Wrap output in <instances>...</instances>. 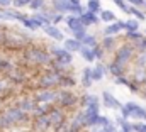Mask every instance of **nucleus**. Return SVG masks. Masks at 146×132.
<instances>
[{
	"label": "nucleus",
	"instance_id": "nucleus-19",
	"mask_svg": "<svg viewBox=\"0 0 146 132\" xmlns=\"http://www.w3.org/2000/svg\"><path fill=\"white\" fill-rule=\"evenodd\" d=\"M68 10L73 12V14H82V12H83V9H82V5H80V3H70Z\"/></svg>",
	"mask_w": 146,
	"mask_h": 132
},
{
	"label": "nucleus",
	"instance_id": "nucleus-30",
	"mask_svg": "<svg viewBox=\"0 0 146 132\" xmlns=\"http://www.w3.org/2000/svg\"><path fill=\"white\" fill-rule=\"evenodd\" d=\"M61 20H63V17H61V14H60V15H56V17L53 19V24H58V22H61Z\"/></svg>",
	"mask_w": 146,
	"mask_h": 132
},
{
	"label": "nucleus",
	"instance_id": "nucleus-7",
	"mask_svg": "<svg viewBox=\"0 0 146 132\" xmlns=\"http://www.w3.org/2000/svg\"><path fill=\"white\" fill-rule=\"evenodd\" d=\"M102 97H104V102H106L107 107H110V108H121V103L117 102V98H114L109 92H104Z\"/></svg>",
	"mask_w": 146,
	"mask_h": 132
},
{
	"label": "nucleus",
	"instance_id": "nucleus-21",
	"mask_svg": "<svg viewBox=\"0 0 146 132\" xmlns=\"http://www.w3.org/2000/svg\"><path fill=\"white\" fill-rule=\"evenodd\" d=\"M110 71H112L115 76H121V73H122V68H121L119 65H115V63H112V65H110Z\"/></svg>",
	"mask_w": 146,
	"mask_h": 132
},
{
	"label": "nucleus",
	"instance_id": "nucleus-27",
	"mask_svg": "<svg viewBox=\"0 0 146 132\" xmlns=\"http://www.w3.org/2000/svg\"><path fill=\"white\" fill-rule=\"evenodd\" d=\"M114 2H115V3H117V5H119V9H122V10H124V12H126V9H127V5H126V3H124V2H122V0H114Z\"/></svg>",
	"mask_w": 146,
	"mask_h": 132
},
{
	"label": "nucleus",
	"instance_id": "nucleus-10",
	"mask_svg": "<svg viewBox=\"0 0 146 132\" xmlns=\"http://www.w3.org/2000/svg\"><path fill=\"white\" fill-rule=\"evenodd\" d=\"M124 29V22H114V24H110L109 27L106 29V34L107 36H112V34H117L119 31H122Z\"/></svg>",
	"mask_w": 146,
	"mask_h": 132
},
{
	"label": "nucleus",
	"instance_id": "nucleus-35",
	"mask_svg": "<svg viewBox=\"0 0 146 132\" xmlns=\"http://www.w3.org/2000/svg\"><path fill=\"white\" fill-rule=\"evenodd\" d=\"M145 83H146V81H145Z\"/></svg>",
	"mask_w": 146,
	"mask_h": 132
},
{
	"label": "nucleus",
	"instance_id": "nucleus-32",
	"mask_svg": "<svg viewBox=\"0 0 146 132\" xmlns=\"http://www.w3.org/2000/svg\"><path fill=\"white\" fill-rule=\"evenodd\" d=\"M10 2H12V0H0V5H2V7H3V5L7 7V5H9Z\"/></svg>",
	"mask_w": 146,
	"mask_h": 132
},
{
	"label": "nucleus",
	"instance_id": "nucleus-16",
	"mask_svg": "<svg viewBox=\"0 0 146 132\" xmlns=\"http://www.w3.org/2000/svg\"><path fill=\"white\" fill-rule=\"evenodd\" d=\"M90 83H92V69L85 68V69H83V85L90 86Z\"/></svg>",
	"mask_w": 146,
	"mask_h": 132
},
{
	"label": "nucleus",
	"instance_id": "nucleus-33",
	"mask_svg": "<svg viewBox=\"0 0 146 132\" xmlns=\"http://www.w3.org/2000/svg\"><path fill=\"white\" fill-rule=\"evenodd\" d=\"M66 2H70V3H80V0H66Z\"/></svg>",
	"mask_w": 146,
	"mask_h": 132
},
{
	"label": "nucleus",
	"instance_id": "nucleus-31",
	"mask_svg": "<svg viewBox=\"0 0 146 132\" xmlns=\"http://www.w3.org/2000/svg\"><path fill=\"white\" fill-rule=\"evenodd\" d=\"M133 5H143V0H129Z\"/></svg>",
	"mask_w": 146,
	"mask_h": 132
},
{
	"label": "nucleus",
	"instance_id": "nucleus-3",
	"mask_svg": "<svg viewBox=\"0 0 146 132\" xmlns=\"http://www.w3.org/2000/svg\"><path fill=\"white\" fill-rule=\"evenodd\" d=\"M129 56H131V48H129V46L121 48V51L117 53V58H115V65L122 66V65H124V61H126Z\"/></svg>",
	"mask_w": 146,
	"mask_h": 132
},
{
	"label": "nucleus",
	"instance_id": "nucleus-8",
	"mask_svg": "<svg viewBox=\"0 0 146 132\" xmlns=\"http://www.w3.org/2000/svg\"><path fill=\"white\" fill-rule=\"evenodd\" d=\"M22 24H24L26 27L33 29V31H36V29H39V27L42 26V22H39L36 17H34V19H27V17H24V19H22Z\"/></svg>",
	"mask_w": 146,
	"mask_h": 132
},
{
	"label": "nucleus",
	"instance_id": "nucleus-18",
	"mask_svg": "<svg viewBox=\"0 0 146 132\" xmlns=\"http://www.w3.org/2000/svg\"><path fill=\"white\" fill-rule=\"evenodd\" d=\"M54 7H56V10H60V12H65V10H68V7H70V2H66V0L54 2Z\"/></svg>",
	"mask_w": 146,
	"mask_h": 132
},
{
	"label": "nucleus",
	"instance_id": "nucleus-24",
	"mask_svg": "<svg viewBox=\"0 0 146 132\" xmlns=\"http://www.w3.org/2000/svg\"><path fill=\"white\" fill-rule=\"evenodd\" d=\"M12 2H14V5H15V7H22V5L29 3L31 0H12Z\"/></svg>",
	"mask_w": 146,
	"mask_h": 132
},
{
	"label": "nucleus",
	"instance_id": "nucleus-29",
	"mask_svg": "<svg viewBox=\"0 0 146 132\" xmlns=\"http://www.w3.org/2000/svg\"><path fill=\"white\" fill-rule=\"evenodd\" d=\"M122 131H124V132H131V131H133V127H131L129 124H122Z\"/></svg>",
	"mask_w": 146,
	"mask_h": 132
},
{
	"label": "nucleus",
	"instance_id": "nucleus-25",
	"mask_svg": "<svg viewBox=\"0 0 146 132\" xmlns=\"http://www.w3.org/2000/svg\"><path fill=\"white\" fill-rule=\"evenodd\" d=\"M112 44H114V39H112L110 36H107L106 41H104V46H106V48H112Z\"/></svg>",
	"mask_w": 146,
	"mask_h": 132
},
{
	"label": "nucleus",
	"instance_id": "nucleus-17",
	"mask_svg": "<svg viewBox=\"0 0 146 132\" xmlns=\"http://www.w3.org/2000/svg\"><path fill=\"white\" fill-rule=\"evenodd\" d=\"M126 12H131V14H133L134 17H138L139 20H145V19H146V17H145V14H143L141 10H138V9H134V7H127V9H126Z\"/></svg>",
	"mask_w": 146,
	"mask_h": 132
},
{
	"label": "nucleus",
	"instance_id": "nucleus-13",
	"mask_svg": "<svg viewBox=\"0 0 146 132\" xmlns=\"http://www.w3.org/2000/svg\"><path fill=\"white\" fill-rule=\"evenodd\" d=\"M104 76V68L99 65L95 69H92V80H102Z\"/></svg>",
	"mask_w": 146,
	"mask_h": 132
},
{
	"label": "nucleus",
	"instance_id": "nucleus-22",
	"mask_svg": "<svg viewBox=\"0 0 146 132\" xmlns=\"http://www.w3.org/2000/svg\"><path fill=\"white\" fill-rule=\"evenodd\" d=\"M29 3H31V9H34V10H37V9H41V7H42L44 0H31Z\"/></svg>",
	"mask_w": 146,
	"mask_h": 132
},
{
	"label": "nucleus",
	"instance_id": "nucleus-2",
	"mask_svg": "<svg viewBox=\"0 0 146 132\" xmlns=\"http://www.w3.org/2000/svg\"><path fill=\"white\" fill-rule=\"evenodd\" d=\"M53 53H54V56L60 59V63H63V65L72 63V54H70L66 49H53Z\"/></svg>",
	"mask_w": 146,
	"mask_h": 132
},
{
	"label": "nucleus",
	"instance_id": "nucleus-34",
	"mask_svg": "<svg viewBox=\"0 0 146 132\" xmlns=\"http://www.w3.org/2000/svg\"><path fill=\"white\" fill-rule=\"evenodd\" d=\"M143 5H146V0H143Z\"/></svg>",
	"mask_w": 146,
	"mask_h": 132
},
{
	"label": "nucleus",
	"instance_id": "nucleus-11",
	"mask_svg": "<svg viewBox=\"0 0 146 132\" xmlns=\"http://www.w3.org/2000/svg\"><path fill=\"white\" fill-rule=\"evenodd\" d=\"M78 51L82 53V56H83V58H85L87 61H94V59H95V56H94V53H92V49H90L88 46H85V48L82 46V48H80Z\"/></svg>",
	"mask_w": 146,
	"mask_h": 132
},
{
	"label": "nucleus",
	"instance_id": "nucleus-12",
	"mask_svg": "<svg viewBox=\"0 0 146 132\" xmlns=\"http://www.w3.org/2000/svg\"><path fill=\"white\" fill-rule=\"evenodd\" d=\"M87 9H88V12H99L100 10V2L99 0H88V3H87Z\"/></svg>",
	"mask_w": 146,
	"mask_h": 132
},
{
	"label": "nucleus",
	"instance_id": "nucleus-6",
	"mask_svg": "<svg viewBox=\"0 0 146 132\" xmlns=\"http://www.w3.org/2000/svg\"><path fill=\"white\" fill-rule=\"evenodd\" d=\"M44 31L48 36H51L53 39H56V41H63V32L60 31V29H56L54 26H44Z\"/></svg>",
	"mask_w": 146,
	"mask_h": 132
},
{
	"label": "nucleus",
	"instance_id": "nucleus-26",
	"mask_svg": "<svg viewBox=\"0 0 146 132\" xmlns=\"http://www.w3.org/2000/svg\"><path fill=\"white\" fill-rule=\"evenodd\" d=\"M92 53H94L95 58H102V51H100V48H95V46H94V51H92Z\"/></svg>",
	"mask_w": 146,
	"mask_h": 132
},
{
	"label": "nucleus",
	"instance_id": "nucleus-1",
	"mask_svg": "<svg viewBox=\"0 0 146 132\" xmlns=\"http://www.w3.org/2000/svg\"><path fill=\"white\" fill-rule=\"evenodd\" d=\"M122 115L126 119L127 117H136V119L146 120V110L141 108L138 103H133V102H129V103H126V107H122Z\"/></svg>",
	"mask_w": 146,
	"mask_h": 132
},
{
	"label": "nucleus",
	"instance_id": "nucleus-14",
	"mask_svg": "<svg viewBox=\"0 0 146 132\" xmlns=\"http://www.w3.org/2000/svg\"><path fill=\"white\" fill-rule=\"evenodd\" d=\"M100 19H102L104 22H110V20L115 19V15H114V12H110V10H102V12H100Z\"/></svg>",
	"mask_w": 146,
	"mask_h": 132
},
{
	"label": "nucleus",
	"instance_id": "nucleus-28",
	"mask_svg": "<svg viewBox=\"0 0 146 132\" xmlns=\"http://www.w3.org/2000/svg\"><path fill=\"white\" fill-rule=\"evenodd\" d=\"M139 48H141V51H146V39H143V37H139Z\"/></svg>",
	"mask_w": 146,
	"mask_h": 132
},
{
	"label": "nucleus",
	"instance_id": "nucleus-20",
	"mask_svg": "<svg viewBox=\"0 0 146 132\" xmlns=\"http://www.w3.org/2000/svg\"><path fill=\"white\" fill-rule=\"evenodd\" d=\"M124 29H127V31H136V29H138V22H136V20H127V22H124Z\"/></svg>",
	"mask_w": 146,
	"mask_h": 132
},
{
	"label": "nucleus",
	"instance_id": "nucleus-15",
	"mask_svg": "<svg viewBox=\"0 0 146 132\" xmlns=\"http://www.w3.org/2000/svg\"><path fill=\"white\" fill-rule=\"evenodd\" d=\"M80 42H83V44H85V46H88V48H94V46L97 44V42H95V39H94L92 36H87V34L80 39Z\"/></svg>",
	"mask_w": 146,
	"mask_h": 132
},
{
	"label": "nucleus",
	"instance_id": "nucleus-4",
	"mask_svg": "<svg viewBox=\"0 0 146 132\" xmlns=\"http://www.w3.org/2000/svg\"><path fill=\"white\" fill-rule=\"evenodd\" d=\"M80 22L83 24V26H90V24H95V22H99V19H97V15L94 14V12H85V14H80Z\"/></svg>",
	"mask_w": 146,
	"mask_h": 132
},
{
	"label": "nucleus",
	"instance_id": "nucleus-9",
	"mask_svg": "<svg viewBox=\"0 0 146 132\" xmlns=\"http://www.w3.org/2000/svg\"><path fill=\"white\" fill-rule=\"evenodd\" d=\"M80 48H82V42L76 41V39H68V41H65V49H66L68 53H72V51H78Z\"/></svg>",
	"mask_w": 146,
	"mask_h": 132
},
{
	"label": "nucleus",
	"instance_id": "nucleus-23",
	"mask_svg": "<svg viewBox=\"0 0 146 132\" xmlns=\"http://www.w3.org/2000/svg\"><path fill=\"white\" fill-rule=\"evenodd\" d=\"M131 127L136 132H146V124H134V125H131Z\"/></svg>",
	"mask_w": 146,
	"mask_h": 132
},
{
	"label": "nucleus",
	"instance_id": "nucleus-5",
	"mask_svg": "<svg viewBox=\"0 0 146 132\" xmlns=\"http://www.w3.org/2000/svg\"><path fill=\"white\" fill-rule=\"evenodd\" d=\"M66 24H68V27L72 29L73 32H76V31H83V24H82L80 19L75 17V15H70V17L66 19Z\"/></svg>",
	"mask_w": 146,
	"mask_h": 132
}]
</instances>
